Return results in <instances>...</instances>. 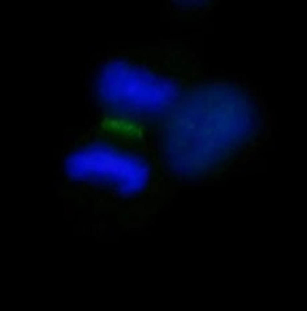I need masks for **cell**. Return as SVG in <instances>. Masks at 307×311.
<instances>
[{"label": "cell", "instance_id": "6da1fadb", "mask_svg": "<svg viewBox=\"0 0 307 311\" xmlns=\"http://www.w3.org/2000/svg\"><path fill=\"white\" fill-rule=\"evenodd\" d=\"M103 128L114 132L128 133L135 126L126 120L113 118H107L102 123Z\"/></svg>", "mask_w": 307, "mask_h": 311}]
</instances>
